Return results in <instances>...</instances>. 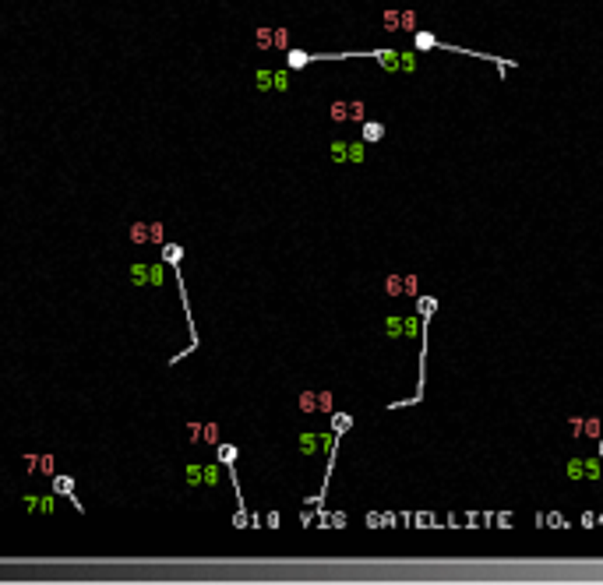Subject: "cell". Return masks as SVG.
Returning <instances> with one entry per match:
<instances>
[{
    "instance_id": "1",
    "label": "cell",
    "mask_w": 603,
    "mask_h": 585,
    "mask_svg": "<svg viewBox=\"0 0 603 585\" xmlns=\"http://www.w3.org/2000/svg\"><path fill=\"white\" fill-rule=\"evenodd\" d=\"M131 282L134 285H163V268L159 264H131Z\"/></svg>"
},
{
    "instance_id": "2",
    "label": "cell",
    "mask_w": 603,
    "mask_h": 585,
    "mask_svg": "<svg viewBox=\"0 0 603 585\" xmlns=\"http://www.w3.org/2000/svg\"><path fill=\"white\" fill-rule=\"evenodd\" d=\"M187 483L191 487H215L219 483V469L215 465H191L187 469Z\"/></svg>"
},
{
    "instance_id": "3",
    "label": "cell",
    "mask_w": 603,
    "mask_h": 585,
    "mask_svg": "<svg viewBox=\"0 0 603 585\" xmlns=\"http://www.w3.org/2000/svg\"><path fill=\"white\" fill-rule=\"evenodd\" d=\"M29 511H53V497H25Z\"/></svg>"
},
{
    "instance_id": "4",
    "label": "cell",
    "mask_w": 603,
    "mask_h": 585,
    "mask_svg": "<svg viewBox=\"0 0 603 585\" xmlns=\"http://www.w3.org/2000/svg\"><path fill=\"white\" fill-rule=\"evenodd\" d=\"M381 134H385V127H381V124H374V120H367V124H364V138H367V141H378Z\"/></svg>"
},
{
    "instance_id": "5",
    "label": "cell",
    "mask_w": 603,
    "mask_h": 585,
    "mask_svg": "<svg viewBox=\"0 0 603 585\" xmlns=\"http://www.w3.org/2000/svg\"><path fill=\"white\" fill-rule=\"evenodd\" d=\"M346 159H353V162H360V159H364V145H350V152H346Z\"/></svg>"
},
{
    "instance_id": "6",
    "label": "cell",
    "mask_w": 603,
    "mask_h": 585,
    "mask_svg": "<svg viewBox=\"0 0 603 585\" xmlns=\"http://www.w3.org/2000/svg\"><path fill=\"white\" fill-rule=\"evenodd\" d=\"M568 476H571V480H578V476H585V465H578V462H571V465H568Z\"/></svg>"
}]
</instances>
